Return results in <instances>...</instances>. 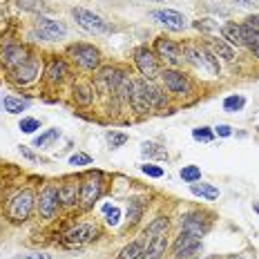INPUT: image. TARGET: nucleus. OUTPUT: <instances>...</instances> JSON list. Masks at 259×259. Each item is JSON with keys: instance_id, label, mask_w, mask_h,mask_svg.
Instances as JSON below:
<instances>
[{"instance_id": "24", "label": "nucleus", "mask_w": 259, "mask_h": 259, "mask_svg": "<svg viewBox=\"0 0 259 259\" xmlns=\"http://www.w3.org/2000/svg\"><path fill=\"white\" fill-rule=\"evenodd\" d=\"M168 228H170V219L168 217H156V219H152L148 226H145V230H143V241L152 239V237L161 235V233H168Z\"/></svg>"}, {"instance_id": "45", "label": "nucleus", "mask_w": 259, "mask_h": 259, "mask_svg": "<svg viewBox=\"0 0 259 259\" xmlns=\"http://www.w3.org/2000/svg\"><path fill=\"white\" fill-rule=\"evenodd\" d=\"M20 154H23V156H27V159H31V161H36V154H31L29 152V150H27V145H20Z\"/></svg>"}, {"instance_id": "39", "label": "nucleus", "mask_w": 259, "mask_h": 259, "mask_svg": "<svg viewBox=\"0 0 259 259\" xmlns=\"http://www.w3.org/2000/svg\"><path fill=\"white\" fill-rule=\"evenodd\" d=\"M107 143H110V148H112V150L123 148V145L127 143V134H123V132H116V130H112V132H107Z\"/></svg>"}, {"instance_id": "50", "label": "nucleus", "mask_w": 259, "mask_h": 259, "mask_svg": "<svg viewBox=\"0 0 259 259\" xmlns=\"http://www.w3.org/2000/svg\"><path fill=\"white\" fill-rule=\"evenodd\" d=\"M186 259H199V257H186Z\"/></svg>"}, {"instance_id": "36", "label": "nucleus", "mask_w": 259, "mask_h": 259, "mask_svg": "<svg viewBox=\"0 0 259 259\" xmlns=\"http://www.w3.org/2000/svg\"><path fill=\"white\" fill-rule=\"evenodd\" d=\"M103 214H105V224L107 226H118V221H121V208L118 206H110V203H105Z\"/></svg>"}, {"instance_id": "23", "label": "nucleus", "mask_w": 259, "mask_h": 259, "mask_svg": "<svg viewBox=\"0 0 259 259\" xmlns=\"http://www.w3.org/2000/svg\"><path fill=\"white\" fill-rule=\"evenodd\" d=\"M219 34H221V38H224L226 42H228L230 47H244V36H241V25H237V23H226V25H221V29H219Z\"/></svg>"}, {"instance_id": "35", "label": "nucleus", "mask_w": 259, "mask_h": 259, "mask_svg": "<svg viewBox=\"0 0 259 259\" xmlns=\"http://www.w3.org/2000/svg\"><path fill=\"white\" fill-rule=\"evenodd\" d=\"M18 130L23 134H34L36 130H40V121L38 118H34V116H23L20 118V123H18Z\"/></svg>"}, {"instance_id": "37", "label": "nucleus", "mask_w": 259, "mask_h": 259, "mask_svg": "<svg viewBox=\"0 0 259 259\" xmlns=\"http://www.w3.org/2000/svg\"><path fill=\"white\" fill-rule=\"evenodd\" d=\"M244 105H246V99L241 94H233V96H228V99H224V110L226 112H239Z\"/></svg>"}, {"instance_id": "27", "label": "nucleus", "mask_w": 259, "mask_h": 259, "mask_svg": "<svg viewBox=\"0 0 259 259\" xmlns=\"http://www.w3.org/2000/svg\"><path fill=\"white\" fill-rule=\"evenodd\" d=\"M27 107H29V101L16 99V96H3V112H7V114H23Z\"/></svg>"}, {"instance_id": "18", "label": "nucleus", "mask_w": 259, "mask_h": 259, "mask_svg": "<svg viewBox=\"0 0 259 259\" xmlns=\"http://www.w3.org/2000/svg\"><path fill=\"white\" fill-rule=\"evenodd\" d=\"M145 248H143V255L141 259H161L168 250V233H161L152 237V239L143 241Z\"/></svg>"}, {"instance_id": "8", "label": "nucleus", "mask_w": 259, "mask_h": 259, "mask_svg": "<svg viewBox=\"0 0 259 259\" xmlns=\"http://www.w3.org/2000/svg\"><path fill=\"white\" fill-rule=\"evenodd\" d=\"M101 237V228L96 224H78V226H72L67 233L63 235V244L74 248V246H85V244H92Z\"/></svg>"}, {"instance_id": "13", "label": "nucleus", "mask_w": 259, "mask_h": 259, "mask_svg": "<svg viewBox=\"0 0 259 259\" xmlns=\"http://www.w3.org/2000/svg\"><path fill=\"white\" fill-rule=\"evenodd\" d=\"M29 58H31V54H29L27 47L18 45V42H9V45L3 47V56H0V61H3L5 72L12 74L14 69H18L20 65H25Z\"/></svg>"}, {"instance_id": "19", "label": "nucleus", "mask_w": 259, "mask_h": 259, "mask_svg": "<svg viewBox=\"0 0 259 259\" xmlns=\"http://www.w3.org/2000/svg\"><path fill=\"white\" fill-rule=\"evenodd\" d=\"M69 74V69H67V63L63 61V58H58V56H52L50 61H47V67H45V78L50 80L52 85H61L65 76Z\"/></svg>"}, {"instance_id": "10", "label": "nucleus", "mask_w": 259, "mask_h": 259, "mask_svg": "<svg viewBox=\"0 0 259 259\" xmlns=\"http://www.w3.org/2000/svg\"><path fill=\"white\" fill-rule=\"evenodd\" d=\"M159 78L163 80L165 90L172 92V94H177V96H188V94H192V80L188 78L183 72H179L177 67L161 69Z\"/></svg>"}, {"instance_id": "22", "label": "nucleus", "mask_w": 259, "mask_h": 259, "mask_svg": "<svg viewBox=\"0 0 259 259\" xmlns=\"http://www.w3.org/2000/svg\"><path fill=\"white\" fill-rule=\"evenodd\" d=\"M203 45H206L208 50L212 52L217 58H224L226 63H233V61H235V50H233V47H230L224 38L219 40V38H212V36H210V38L203 42Z\"/></svg>"}, {"instance_id": "41", "label": "nucleus", "mask_w": 259, "mask_h": 259, "mask_svg": "<svg viewBox=\"0 0 259 259\" xmlns=\"http://www.w3.org/2000/svg\"><path fill=\"white\" fill-rule=\"evenodd\" d=\"M69 165H92V156L85 152H76L69 156Z\"/></svg>"}, {"instance_id": "33", "label": "nucleus", "mask_w": 259, "mask_h": 259, "mask_svg": "<svg viewBox=\"0 0 259 259\" xmlns=\"http://www.w3.org/2000/svg\"><path fill=\"white\" fill-rule=\"evenodd\" d=\"M179 177L186 183L201 181V168H199V165H183V168L179 170Z\"/></svg>"}, {"instance_id": "48", "label": "nucleus", "mask_w": 259, "mask_h": 259, "mask_svg": "<svg viewBox=\"0 0 259 259\" xmlns=\"http://www.w3.org/2000/svg\"><path fill=\"white\" fill-rule=\"evenodd\" d=\"M228 259H244V257H241V255H230Z\"/></svg>"}, {"instance_id": "38", "label": "nucleus", "mask_w": 259, "mask_h": 259, "mask_svg": "<svg viewBox=\"0 0 259 259\" xmlns=\"http://www.w3.org/2000/svg\"><path fill=\"white\" fill-rule=\"evenodd\" d=\"M192 139L199 143H210L214 139V130H210L208 125H201V127H194L192 130Z\"/></svg>"}, {"instance_id": "42", "label": "nucleus", "mask_w": 259, "mask_h": 259, "mask_svg": "<svg viewBox=\"0 0 259 259\" xmlns=\"http://www.w3.org/2000/svg\"><path fill=\"white\" fill-rule=\"evenodd\" d=\"M214 137H221V139H228L233 137V127L226 125V123H219L217 127H214Z\"/></svg>"}, {"instance_id": "12", "label": "nucleus", "mask_w": 259, "mask_h": 259, "mask_svg": "<svg viewBox=\"0 0 259 259\" xmlns=\"http://www.w3.org/2000/svg\"><path fill=\"white\" fill-rule=\"evenodd\" d=\"M154 54L156 58H161L163 63H168L170 67H179L183 63V54H181V45L175 42L172 38H165V36H159L154 40Z\"/></svg>"}, {"instance_id": "25", "label": "nucleus", "mask_w": 259, "mask_h": 259, "mask_svg": "<svg viewBox=\"0 0 259 259\" xmlns=\"http://www.w3.org/2000/svg\"><path fill=\"white\" fill-rule=\"evenodd\" d=\"M190 192L194 194V197L208 199V201H214V199H219V188H214L212 183H199V181H194V183H190Z\"/></svg>"}, {"instance_id": "30", "label": "nucleus", "mask_w": 259, "mask_h": 259, "mask_svg": "<svg viewBox=\"0 0 259 259\" xmlns=\"http://www.w3.org/2000/svg\"><path fill=\"white\" fill-rule=\"evenodd\" d=\"M143 239H137V241H130V244L123 248L121 252H118V259H141L143 255Z\"/></svg>"}, {"instance_id": "21", "label": "nucleus", "mask_w": 259, "mask_h": 259, "mask_svg": "<svg viewBox=\"0 0 259 259\" xmlns=\"http://www.w3.org/2000/svg\"><path fill=\"white\" fill-rule=\"evenodd\" d=\"M72 96H74V103L80 105V107H90L96 99V90L92 83H85V80H78L74 83L72 88Z\"/></svg>"}, {"instance_id": "9", "label": "nucleus", "mask_w": 259, "mask_h": 259, "mask_svg": "<svg viewBox=\"0 0 259 259\" xmlns=\"http://www.w3.org/2000/svg\"><path fill=\"white\" fill-rule=\"evenodd\" d=\"M72 16L76 20V25L88 34H107L110 31V23H105V18H101L99 14L90 12L85 7H74Z\"/></svg>"}, {"instance_id": "28", "label": "nucleus", "mask_w": 259, "mask_h": 259, "mask_svg": "<svg viewBox=\"0 0 259 259\" xmlns=\"http://www.w3.org/2000/svg\"><path fill=\"white\" fill-rule=\"evenodd\" d=\"M141 154L145 159H161V161H168V150L161 148L159 143H152V141H145L141 145Z\"/></svg>"}, {"instance_id": "2", "label": "nucleus", "mask_w": 259, "mask_h": 259, "mask_svg": "<svg viewBox=\"0 0 259 259\" xmlns=\"http://www.w3.org/2000/svg\"><path fill=\"white\" fill-rule=\"evenodd\" d=\"M34 208H36V194L29 188H25V190H18L9 199L5 212H7V219L12 224H25V221H29Z\"/></svg>"}, {"instance_id": "6", "label": "nucleus", "mask_w": 259, "mask_h": 259, "mask_svg": "<svg viewBox=\"0 0 259 259\" xmlns=\"http://www.w3.org/2000/svg\"><path fill=\"white\" fill-rule=\"evenodd\" d=\"M38 40H45V42H56V40H63L67 36V27L58 20H52L47 16H36L34 20V34Z\"/></svg>"}, {"instance_id": "11", "label": "nucleus", "mask_w": 259, "mask_h": 259, "mask_svg": "<svg viewBox=\"0 0 259 259\" xmlns=\"http://www.w3.org/2000/svg\"><path fill=\"white\" fill-rule=\"evenodd\" d=\"M134 65H137V69L141 72V76L145 80H154L161 74L159 58H156V54L152 50H148V47H137V50H134Z\"/></svg>"}, {"instance_id": "29", "label": "nucleus", "mask_w": 259, "mask_h": 259, "mask_svg": "<svg viewBox=\"0 0 259 259\" xmlns=\"http://www.w3.org/2000/svg\"><path fill=\"white\" fill-rule=\"evenodd\" d=\"M16 5H18L23 12H34L36 16H45L50 12V5H47L45 0H16Z\"/></svg>"}, {"instance_id": "49", "label": "nucleus", "mask_w": 259, "mask_h": 259, "mask_svg": "<svg viewBox=\"0 0 259 259\" xmlns=\"http://www.w3.org/2000/svg\"><path fill=\"white\" fill-rule=\"evenodd\" d=\"M150 3H165V0H150Z\"/></svg>"}, {"instance_id": "26", "label": "nucleus", "mask_w": 259, "mask_h": 259, "mask_svg": "<svg viewBox=\"0 0 259 259\" xmlns=\"http://www.w3.org/2000/svg\"><path fill=\"white\" fill-rule=\"evenodd\" d=\"M241 36H244V47H248L252 56L259 58V31L250 29L248 25H241Z\"/></svg>"}, {"instance_id": "47", "label": "nucleus", "mask_w": 259, "mask_h": 259, "mask_svg": "<svg viewBox=\"0 0 259 259\" xmlns=\"http://www.w3.org/2000/svg\"><path fill=\"white\" fill-rule=\"evenodd\" d=\"M252 210H255V212L259 214V201H255V203H252Z\"/></svg>"}, {"instance_id": "43", "label": "nucleus", "mask_w": 259, "mask_h": 259, "mask_svg": "<svg viewBox=\"0 0 259 259\" xmlns=\"http://www.w3.org/2000/svg\"><path fill=\"white\" fill-rule=\"evenodd\" d=\"M14 259H52L50 252H23V255H16Z\"/></svg>"}, {"instance_id": "46", "label": "nucleus", "mask_w": 259, "mask_h": 259, "mask_svg": "<svg viewBox=\"0 0 259 259\" xmlns=\"http://www.w3.org/2000/svg\"><path fill=\"white\" fill-rule=\"evenodd\" d=\"M233 3L239 7H250V5H255V0H233Z\"/></svg>"}, {"instance_id": "14", "label": "nucleus", "mask_w": 259, "mask_h": 259, "mask_svg": "<svg viewBox=\"0 0 259 259\" xmlns=\"http://www.w3.org/2000/svg\"><path fill=\"white\" fill-rule=\"evenodd\" d=\"M203 241L199 235L194 233H188V230H181V235L177 237L175 246H172V255H175L177 259H186V257H192L197 255L199 250H201Z\"/></svg>"}, {"instance_id": "34", "label": "nucleus", "mask_w": 259, "mask_h": 259, "mask_svg": "<svg viewBox=\"0 0 259 259\" xmlns=\"http://www.w3.org/2000/svg\"><path fill=\"white\" fill-rule=\"evenodd\" d=\"M194 29H199V31H203V34H217V31L221 29L219 23H214L212 18H199V20H194L192 23Z\"/></svg>"}, {"instance_id": "20", "label": "nucleus", "mask_w": 259, "mask_h": 259, "mask_svg": "<svg viewBox=\"0 0 259 259\" xmlns=\"http://www.w3.org/2000/svg\"><path fill=\"white\" fill-rule=\"evenodd\" d=\"M181 228L188 230V233H194V235L203 237V235L208 233L210 226H208V221L203 219V214L194 210V212H186V214L181 217Z\"/></svg>"}, {"instance_id": "1", "label": "nucleus", "mask_w": 259, "mask_h": 259, "mask_svg": "<svg viewBox=\"0 0 259 259\" xmlns=\"http://www.w3.org/2000/svg\"><path fill=\"white\" fill-rule=\"evenodd\" d=\"M183 61L188 65H192L197 72H203L208 76H221V65L219 58L208 50L206 45H194V42H186L181 47Z\"/></svg>"}, {"instance_id": "7", "label": "nucleus", "mask_w": 259, "mask_h": 259, "mask_svg": "<svg viewBox=\"0 0 259 259\" xmlns=\"http://www.w3.org/2000/svg\"><path fill=\"white\" fill-rule=\"evenodd\" d=\"M130 105L137 114H145L152 110V80L134 78L132 80V94H130Z\"/></svg>"}, {"instance_id": "4", "label": "nucleus", "mask_w": 259, "mask_h": 259, "mask_svg": "<svg viewBox=\"0 0 259 259\" xmlns=\"http://www.w3.org/2000/svg\"><path fill=\"white\" fill-rule=\"evenodd\" d=\"M67 56L85 72H96L101 67V52L90 42H74L67 47Z\"/></svg>"}, {"instance_id": "44", "label": "nucleus", "mask_w": 259, "mask_h": 259, "mask_svg": "<svg viewBox=\"0 0 259 259\" xmlns=\"http://www.w3.org/2000/svg\"><path fill=\"white\" fill-rule=\"evenodd\" d=\"M244 25H248L250 29L259 31V14H255V16H248V18L244 20Z\"/></svg>"}, {"instance_id": "5", "label": "nucleus", "mask_w": 259, "mask_h": 259, "mask_svg": "<svg viewBox=\"0 0 259 259\" xmlns=\"http://www.w3.org/2000/svg\"><path fill=\"white\" fill-rule=\"evenodd\" d=\"M36 210H38L40 219L52 221L61 210V197H58V186L56 183H47L36 197Z\"/></svg>"}, {"instance_id": "15", "label": "nucleus", "mask_w": 259, "mask_h": 259, "mask_svg": "<svg viewBox=\"0 0 259 259\" xmlns=\"http://www.w3.org/2000/svg\"><path fill=\"white\" fill-rule=\"evenodd\" d=\"M38 72H40V63H38V58L31 54L29 61L25 65H20L18 69H14V72L9 74V78H12L16 85H29L38 78Z\"/></svg>"}, {"instance_id": "40", "label": "nucleus", "mask_w": 259, "mask_h": 259, "mask_svg": "<svg viewBox=\"0 0 259 259\" xmlns=\"http://www.w3.org/2000/svg\"><path fill=\"white\" fill-rule=\"evenodd\" d=\"M139 170H141L143 175L152 177V179H161V177L165 175V170L161 168V165H154V163H143V165H139Z\"/></svg>"}, {"instance_id": "32", "label": "nucleus", "mask_w": 259, "mask_h": 259, "mask_svg": "<svg viewBox=\"0 0 259 259\" xmlns=\"http://www.w3.org/2000/svg\"><path fill=\"white\" fill-rule=\"evenodd\" d=\"M58 137H61V130H58V127H50L47 132H42L40 137L34 139V148H47V145H52Z\"/></svg>"}, {"instance_id": "31", "label": "nucleus", "mask_w": 259, "mask_h": 259, "mask_svg": "<svg viewBox=\"0 0 259 259\" xmlns=\"http://www.w3.org/2000/svg\"><path fill=\"white\" fill-rule=\"evenodd\" d=\"M125 217H127V224L130 226H137L139 224V219L143 217V203L139 201V199H132V201H130Z\"/></svg>"}, {"instance_id": "17", "label": "nucleus", "mask_w": 259, "mask_h": 259, "mask_svg": "<svg viewBox=\"0 0 259 259\" xmlns=\"http://www.w3.org/2000/svg\"><path fill=\"white\" fill-rule=\"evenodd\" d=\"M58 197H61V206L74 208L80 201V183L76 179H65L58 183Z\"/></svg>"}, {"instance_id": "3", "label": "nucleus", "mask_w": 259, "mask_h": 259, "mask_svg": "<svg viewBox=\"0 0 259 259\" xmlns=\"http://www.w3.org/2000/svg\"><path fill=\"white\" fill-rule=\"evenodd\" d=\"M105 192V177L101 170L88 172V175L80 179V208L83 210H92L94 203L103 197Z\"/></svg>"}, {"instance_id": "16", "label": "nucleus", "mask_w": 259, "mask_h": 259, "mask_svg": "<svg viewBox=\"0 0 259 259\" xmlns=\"http://www.w3.org/2000/svg\"><path fill=\"white\" fill-rule=\"evenodd\" d=\"M152 18L159 20V23L170 31H183L188 27L186 16L175 12V9H156V12H152Z\"/></svg>"}]
</instances>
